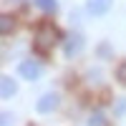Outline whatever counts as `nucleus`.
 <instances>
[{
    "mask_svg": "<svg viewBox=\"0 0 126 126\" xmlns=\"http://www.w3.org/2000/svg\"><path fill=\"white\" fill-rule=\"evenodd\" d=\"M56 40H58V30L50 23H40L38 25L35 35H33V46L40 50V53H48V50L56 46Z\"/></svg>",
    "mask_w": 126,
    "mask_h": 126,
    "instance_id": "obj_1",
    "label": "nucleus"
},
{
    "mask_svg": "<svg viewBox=\"0 0 126 126\" xmlns=\"http://www.w3.org/2000/svg\"><path fill=\"white\" fill-rule=\"evenodd\" d=\"M83 33H78V30H71V33L66 35V40H63V53H66V58H76L81 50H83Z\"/></svg>",
    "mask_w": 126,
    "mask_h": 126,
    "instance_id": "obj_2",
    "label": "nucleus"
},
{
    "mask_svg": "<svg viewBox=\"0 0 126 126\" xmlns=\"http://www.w3.org/2000/svg\"><path fill=\"white\" fill-rule=\"evenodd\" d=\"M18 73H20V76H23L25 81H38V78H40V73H43V66H40L38 61L28 58V61H23V63H20Z\"/></svg>",
    "mask_w": 126,
    "mask_h": 126,
    "instance_id": "obj_3",
    "label": "nucleus"
},
{
    "mask_svg": "<svg viewBox=\"0 0 126 126\" xmlns=\"http://www.w3.org/2000/svg\"><path fill=\"white\" fill-rule=\"evenodd\" d=\"M58 103H61V96L50 91V93H43V96L38 98L35 109H38V113H50V111H56V109H58Z\"/></svg>",
    "mask_w": 126,
    "mask_h": 126,
    "instance_id": "obj_4",
    "label": "nucleus"
},
{
    "mask_svg": "<svg viewBox=\"0 0 126 126\" xmlns=\"http://www.w3.org/2000/svg\"><path fill=\"white\" fill-rule=\"evenodd\" d=\"M111 5H113V0H86V8L91 15H106Z\"/></svg>",
    "mask_w": 126,
    "mask_h": 126,
    "instance_id": "obj_5",
    "label": "nucleus"
},
{
    "mask_svg": "<svg viewBox=\"0 0 126 126\" xmlns=\"http://www.w3.org/2000/svg\"><path fill=\"white\" fill-rule=\"evenodd\" d=\"M15 91H18V86H15V81L10 78V76H3V78H0V93H3V98L15 96Z\"/></svg>",
    "mask_w": 126,
    "mask_h": 126,
    "instance_id": "obj_6",
    "label": "nucleus"
},
{
    "mask_svg": "<svg viewBox=\"0 0 126 126\" xmlns=\"http://www.w3.org/2000/svg\"><path fill=\"white\" fill-rule=\"evenodd\" d=\"M33 3H35V8L43 10V13H56V8H58L56 0H33Z\"/></svg>",
    "mask_w": 126,
    "mask_h": 126,
    "instance_id": "obj_7",
    "label": "nucleus"
},
{
    "mask_svg": "<svg viewBox=\"0 0 126 126\" xmlns=\"http://www.w3.org/2000/svg\"><path fill=\"white\" fill-rule=\"evenodd\" d=\"M13 28H15V23H13V18H10V15H3V18H0V33H3V35H8Z\"/></svg>",
    "mask_w": 126,
    "mask_h": 126,
    "instance_id": "obj_8",
    "label": "nucleus"
},
{
    "mask_svg": "<svg viewBox=\"0 0 126 126\" xmlns=\"http://www.w3.org/2000/svg\"><path fill=\"white\" fill-rule=\"evenodd\" d=\"M113 113H116V116H126V98H119L113 103Z\"/></svg>",
    "mask_w": 126,
    "mask_h": 126,
    "instance_id": "obj_9",
    "label": "nucleus"
},
{
    "mask_svg": "<svg viewBox=\"0 0 126 126\" xmlns=\"http://www.w3.org/2000/svg\"><path fill=\"white\" fill-rule=\"evenodd\" d=\"M88 126H103V113H101V111H96V113L88 119Z\"/></svg>",
    "mask_w": 126,
    "mask_h": 126,
    "instance_id": "obj_10",
    "label": "nucleus"
},
{
    "mask_svg": "<svg viewBox=\"0 0 126 126\" xmlns=\"http://www.w3.org/2000/svg\"><path fill=\"white\" fill-rule=\"evenodd\" d=\"M0 126H13V116H10V111H3V116H0Z\"/></svg>",
    "mask_w": 126,
    "mask_h": 126,
    "instance_id": "obj_11",
    "label": "nucleus"
},
{
    "mask_svg": "<svg viewBox=\"0 0 126 126\" xmlns=\"http://www.w3.org/2000/svg\"><path fill=\"white\" fill-rule=\"evenodd\" d=\"M116 78H119L121 83H126V63H121V66H119V71H116Z\"/></svg>",
    "mask_w": 126,
    "mask_h": 126,
    "instance_id": "obj_12",
    "label": "nucleus"
},
{
    "mask_svg": "<svg viewBox=\"0 0 126 126\" xmlns=\"http://www.w3.org/2000/svg\"><path fill=\"white\" fill-rule=\"evenodd\" d=\"M109 48H111L109 43H101V50H98V53H101L103 58H106V56H111V50H109Z\"/></svg>",
    "mask_w": 126,
    "mask_h": 126,
    "instance_id": "obj_13",
    "label": "nucleus"
},
{
    "mask_svg": "<svg viewBox=\"0 0 126 126\" xmlns=\"http://www.w3.org/2000/svg\"><path fill=\"white\" fill-rule=\"evenodd\" d=\"M88 81H101V73L98 71H88Z\"/></svg>",
    "mask_w": 126,
    "mask_h": 126,
    "instance_id": "obj_14",
    "label": "nucleus"
}]
</instances>
